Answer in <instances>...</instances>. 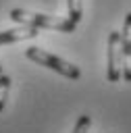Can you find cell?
Masks as SVG:
<instances>
[{
    "mask_svg": "<svg viewBox=\"0 0 131 133\" xmlns=\"http://www.w3.org/2000/svg\"><path fill=\"white\" fill-rule=\"evenodd\" d=\"M25 56L29 58V60H33L35 64H42V66H46V69H52L54 73H58V75H62V77H67V79H79L81 77V71H79V66H75V64H71V62H67V60H62V58H58V56H54V54H50V52H46V50H42V48H27L25 50Z\"/></svg>",
    "mask_w": 131,
    "mask_h": 133,
    "instance_id": "obj_2",
    "label": "cell"
},
{
    "mask_svg": "<svg viewBox=\"0 0 131 133\" xmlns=\"http://www.w3.org/2000/svg\"><path fill=\"white\" fill-rule=\"evenodd\" d=\"M67 8H69V19L79 23L83 17V0H67Z\"/></svg>",
    "mask_w": 131,
    "mask_h": 133,
    "instance_id": "obj_6",
    "label": "cell"
},
{
    "mask_svg": "<svg viewBox=\"0 0 131 133\" xmlns=\"http://www.w3.org/2000/svg\"><path fill=\"white\" fill-rule=\"evenodd\" d=\"M108 71L106 77L110 83H116L123 77V48H121V33L119 31H110L108 35Z\"/></svg>",
    "mask_w": 131,
    "mask_h": 133,
    "instance_id": "obj_3",
    "label": "cell"
},
{
    "mask_svg": "<svg viewBox=\"0 0 131 133\" xmlns=\"http://www.w3.org/2000/svg\"><path fill=\"white\" fill-rule=\"evenodd\" d=\"M121 48H123V77L131 83V12H127L123 31H121Z\"/></svg>",
    "mask_w": 131,
    "mask_h": 133,
    "instance_id": "obj_4",
    "label": "cell"
},
{
    "mask_svg": "<svg viewBox=\"0 0 131 133\" xmlns=\"http://www.w3.org/2000/svg\"><path fill=\"white\" fill-rule=\"evenodd\" d=\"M8 17L21 25H31L37 29H52V31H62V33H73L77 23L71 21L69 17H52V15H42V12H29L23 8H12Z\"/></svg>",
    "mask_w": 131,
    "mask_h": 133,
    "instance_id": "obj_1",
    "label": "cell"
},
{
    "mask_svg": "<svg viewBox=\"0 0 131 133\" xmlns=\"http://www.w3.org/2000/svg\"><path fill=\"white\" fill-rule=\"evenodd\" d=\"M0 73H2V64H0Z\"/></svg>",
    "mask_w": 131,
    "mask_h": 133,
    "instance_id": "obj_9",
    "label": "cell"
},
{
    "mask_svg": "<svg viewBox=\"0 0 131 133\" xmlns=\"http://www.w3.org/2000/svg\"><path fill=\"white\" fill-rule=\"evenodd\" d=\"M89 125H91V118H89V114H81V116L77 118V123H75V129H73V133H87V131H89Z\"/></svg>",
    "mask_w": 131,
    "mask_h": 133,
    "instance_id": "obj_8",
    "label": "cell"
},
{
    "mask_svg": "<svg viewBox=\"0 0 131 133\" xmlns=\"http://www.w3.org/2000/svg\"><path fill=\"white\" fill-rule=\"evenodd\" d=\"M8 91H10V77L0 73V112H2V110H4V106H6Z\"/></svg>",
    "mask_w": 131,
    "mask_h": 133,
    "instance_id": "obj_7",
    "label": "cell"
},
{
    "mask_svg": "<svg viewBox=\"0 0 131 133\" xmlns=\"http://www.w3.org/2000/svg\"><path fill=\"white\" fill-rule=\"evenodd\" d=\"M37 27H31V25H21L17 29H6V31H0V46L4 44H12V42H23V39H33L37 37Z\"/></svg>",
    "mask_w": 131,
    "mask_h": 133,
    "instance_id": "obj_5",
    "label": "cell"
}]
</instances>
